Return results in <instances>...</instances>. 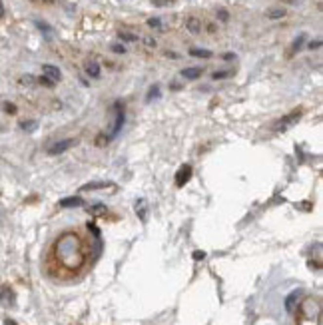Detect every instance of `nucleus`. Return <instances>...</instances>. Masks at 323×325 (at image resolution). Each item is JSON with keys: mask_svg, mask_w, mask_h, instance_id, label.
I'll return each mask as SVG.
<instances>
[{"mask_svg": "<svg viewBox=\"0 0 323 325\" xmlns=\"http://www.w3.org/2000/svg\"><path fill=\"white\" fill-rule=\"evenodd\" d=\"M52 249L56 264L68 273L80 271L88 262V248L76 231H64L54 242Z\"/></svg>", "mask_w": 323, "mask_h": 325, "instance_id": "1", "label": "nucleus"}, {"mask_svg": "<svg viewBox=\"0 0 323 325\" xmlns=\"http://www.w3.org/2000/svg\"><path fill=\"white\" fill-rule=\"evenodd\" d=\"M321 306L317 297H305L297 307V325H319Z\"/></svg>", "mask_w": 323, "mask_h": 325, "instance_id": "2", "label": "nucleus"}, {"mask_svg": "<svg viewBox=\"0 0 323 325\" xmlns=\"http://www.w3.org/2000/svg\"><path fill=\"white\" fill-rule=\"evenodd\" d=\"M74 146H76V140H74V138L60 140V142H56L54 146L48 148V154H50V156H58V154H64V152H68V150L74 148Z\"/></svg>", "mask_w": 323, "mask_h": 325, "instance_id": "3", "label": "nucleus"}, {"mask_svg": "<svg viewBox=\"0 0 323 325\" xmlns=\"http://www.w3.org/2000/svg\"><path fill=\"white\" fill-rule=\"evenodd\" d=\"M299 114H301V112H297V110H295V112H291V114H287V116H284V118H279V120H277V124L273 126V130H275V132H285V130H287V128H289V126H291V124L299 118Z\"/></svg>", "mask_w": 323, "mask_h": 325, "instance_id": "4", "label": "nucleus"}, {"mask_svg": "<svg viewBox=\"0 0 323 325\" xmlns=\"http://www.w3.org/2000/svg\"><path fill=\"white\" fill-rule=\"evenodd\" d=\"M190 178H191V166H188V164L180 166L178 174H176V186H178V188L186 186V184L190 182Z\"/></svg>", "mask_w": 323, "mask_h": 325, "instance_id": "5", "label": "nucleus"}, {"mask_svg": "<svg viewBox=\"0 0 323 325\" xmlns=\"http://www.w3.org/2000/svg\"><path fill=\"white\" fill-rule=\"evenodd\" d=\"M116 122H114V128H112V134H110V138H114L120 130H122V126H124V108H122V104H116Z\"/></svg>", "mask_w": 323, "mask_h": 325, "instance_id": "6", "label": "nucleus"}, {"mask_svg": "<svg viewBox=\"0 0 323 325\" xmlns=\"http://www.w3.org/2000/svg\"><path fill=\"white\" fill-rule=\"evenodd\" d=\"M42 72H44V76H48V78H50V80H54V82H58V80L62 78L60 68L52 66V64H44V66H42Z\"/></svg>", "mask_w": 323, "mask_h": 325, "instance_id": "7", "label": "nucleus"}, {"mask_svg": "<svg viewBox=\"0 0 323 325\" xmlns=\"http://www.w3.org/2000/svg\"><path fill=\"white\" fill-rule=\"evenodd\" d=\"M84 204V200L82 198H78V196H72V198H64V200H60V208H80Z\"/></svg>", "mask_w": 323, "mask_h": 325, "instance_id": "8", "label": "nucleus"}, {"mask_svg": "<svg viewBox=\"0 0 323 325\" xmlns=\"http://www.w3.org/2000/svg\"><path fill=\"white\" fill-rule=\"evenodd\" d=\"M182 76H184L186 80H198V78L202 76V68H198V66L184 68V70H182Z\"/></svg>", "mask_w": 323, "mask_h": 325, "instance_id": "9", "label": "nucleus"}, {"mask_svg": "<svg viewBox=\"0 0 323 325\" xmlns=\"http://www.w3.org/2000/svg\"><path fill=\"white\" fill-rule=\"evenodd\" d=\"M86 74H88L90 78H100V66H98V62H88L86 64Z\"/></svg>", "mask_w": 323, "mask_h": 325, "instance_id": "10", "label": "nucleus"}, {"mask_svg": "<svg viewBox=\"0 0 323 325\" xmlns=\"http://www.w3.org/2000/svg\"><path fill=\"white\" fill-rule=\"evenodd\" d=\"M186 26H188L190 32L198 34V32H200V20H198V18H188V20H186Z\"/></svg>", "mask_w": 323, "mask_h": 325, "instance_id": "11", "label": "nucleus"}, {"mask_svg": "<svg viewBox=\"0 0 323 325\" xmlns=\"http://www.w3.org/2000/svg\"><path fill=\"white\" fill-rule=\"evenodd\" d=\"M0 295H2V303H6V306H12V303H14V295H12V291L8 287L0 289Z\"/></svg>", "mask_w": 323, "mask_h": 325, "instance_id": "12", "label": "nucleus"}, {"mask_svg": "<svg viewBox=\"0 0 323 325\" xmlns=\"http://www.w3.org/2000/svg\"><path fill=\"white\" fill-rule=\"evenodd\" d=\"M190 54H191V56H196V58H211V52L206 50V48H191Z\"/></svg>", "mask_w": 323, "mask_h": 325, "instance_id": "13", "label": "nucleus"}, {"mask_svg": "<svg viewBox=\"0 0 323 325\" xmlns=\"http://www.w3.org/2000/svg\"><path fill=\"white\" fill-rule=\"evenodd\" d=\"M20 128H22L24 132H34V130L38 128V124L34 120H28V122H20Z\"/></svg>", "mask_w": 323, "mask_h": 325, "instance_id": "14", "label": "nucleus"}, {"mask_svg": "<svg viewBox=\"0 0 323 325\" xmlns=\"http://www.w3.org/2000/svg\"><path fill=\"white\" fill-rule=\"evenodd\" d=\"M304 40H305V34H299L295 38V42H293V46H291V52H297L301 46H304Z\"/></svg>", "mask_w": 323, "mask_h": 325, "instance_id": "15", "label": "nucleus"}, {"mask_svg": "<svg viewBox=\"0 0 323 325\" xmlns=\"http://www.w3.org/2000/svg\"><path fill=\"white\" fill-rule=\"evenodd\" d=\"M106 186H110V184H104V182H92V184L82 186V190H100V188H106Z\"/></svg>", "mask_w": 323, "mask_h": 325, "instance_id": "16", "label": "nucleus"}, {"mask_svg": "<svg viewBox=\"0 0 323 325\" xmlns=\"http://www.w3.org/2000/svg\"><path fill=\"white\" fill-rule=\"evenodd\" d=\"M88 211H90L92 215H102V213H106V206L98 204V206H92V208H88Z\"/></svg>", "mask_w": 323, "mask_h": 325, "instance_id": "17", "label": "nucleus"}, {"mask_svg": "<svg viewBox=\"0 0 323 325\" xmlns=\"http://www.w3.org/2000/svg\"><path fill=\"white\" fill-rule=\"evenodd\" d=\"M158 96H160V88H158V86H152V88H150V92H148V96H146V100L152 102V100L158 98Z\"/></svg>", "mask_w": 323, "mask_h": 325, "instance_id": "18", "label": "nucleus"}, {"mask_svg": "<svg viewBox=\"0 0 323 325\" xmlns=\"http://www.w3.org/2000/svg\"><path fill=\"white\" fill-rule=\"evenodd\" d=\"M282 16H285V10H284V8H273V10L267 12V18H282Z\"/></svg>", "mask_w": 323, "mask_h": 325, "instance_id": "19", "label": "nucleus"}, {"mask_svg": "<svg viewBox=\"0 0 323 325\" xmlns=\"http://www.w3.org/2000/svg\"><path fill=\"white\" fill-rule=\"evenodd\" d=\"M118 36H120L122 40H126V42H136V40H138V38H136L134 34H130V32H120Z\"/></svg>", "mask_w": 323, "mask_h": 325, "instance_id": "20", "label": "nucleus"}, {"mask_svg": "<svg viewBox=\"0 0 323 325\" xmlns=\"http://www.w3.org/2000/svg\"><path fill=\"white\" fill-rule=\"evenodd\" d=\"M152 4L154 6H170V4H174V0H152Z\"/></svg>", "mask_w": 323, "mask_h": 325, "instance_id": "21", "label": "nucleus"}, {"mask_svg": "<svg viewBox=\"0 0 323 325\" xmlns=\"http://www.w3.org/2000/svg\"><path fill=\"white\" fill-rule=\"evenodd\" d=\"M228 76H231V72H213V80H222V78H228Z\"/></svg>", "mask_w": 323, "mask_h": 325, "instance_id": "22", "label": "nucleus"}, {"mask_svg": "<svg viewBox=\"0 0 323 325\" xmlns=\"http://www.w3.org/2000/svg\"><path fill=\"white\" fill-rule=\"evenodd\" d=\"M160 24H162L160 18H150L148 20V26H152V28H160Z\"/></svg>", "mask_w": 323, "mask_h": 325, "instance_id": "23", "label": "nucleus"}, {"mask_svg": "<svg viewBox=\"0 0 323 325\" xmlns=\"http://www.w3.org/2000/svg\"><path fill=\"white\" fill-rule=\"evenodd\" d=\"M40 84H44V86H50V88H52V86H54V80H50L48 76H42L40 80H38Z\"/></svg>", "mask_w": 323, "mask_h": 325, "instance_id": "24", "label": "nucleus"}, {"mask_svg": "<svg viewBox=\"0 0 323 325\" xmlns=\"http://www.w3.org/2000/svg\"><path fill=\"white\" fill-rule=\"evenodd\" d=\"M112 50H114L116 54H124V52H126V48H124V46H120V44H114V46H112Z\"/></svg>", "mask_w": 323, "mask_h": 325, "instance_id": "25", "label": "nucleus"}, {"mask_svg": "<svg viewBox=\"0 0 323 325\" xmlns=\"http://www.w3.org/2000/svg\"><path fill=\"white\" fill-rule=\"evenodd\" d=\"M4 110H6L8 114H14V112H16V108H14V104H4Z\"/></svg>", "mask_w": 323, "mask_h": 325, "instance_id": "26", "label": "nucleus"}, {"mask_svg": "<svg viewBox=\"0 0 323 325\" xmlns=\"http://www.w3.org/2000/svg\"><path fill=\"white\" fill-rule=\"evenodd\" d=\"M20 82H22V84H32L34 78L32 76H22V78H20Z\"/></svg>", "mask_w": 323, "mask_h": 325, "instance_id": "27", "label": "nucleus"}, {"mask_svg": "<svg viewBox=\"0 0 323 325\" xmlns=\"http://www.w3.org/2000/svg\"><path fill=\"white\" fill-rule=\"evenodd\" d=\"M193 257H196V259H204L206 253H204V251H196V253H193Z\"/></svg>", "mask_w": 323, "mask_h": 325, "instance_id": "28", "label": "nucleus"}, {"mask_svg": "<svg viewBox=\"0 0 323 325\" xmlns=\"http://www.w3.org/2000/svg\"><path fill=\"white\" fill-rule=\"evenodd\" d=\"M319 46H321V42H319V40H315V42H311V44H309L311 50H313V48H319Z\"/></svg>", "mask_w": 323, "mask_h": 325, "instance_id": "29", "label": "nucleus"}, {"mask_svg": "<svg viewBox=\"0 0 323 325\" xmlns=\"http://www.w3.org/2000/svg\"><path fill=\"white\" fill-rule=\"evenodd\" d=\"M4 16V4H2V0H0V18Z\"/></svg>", "mask_w": 323, "mask_h": 325, "instance_id": "30", "label": "nucleus"}, {"mask_svg": "<svg viewBox=\"0 0 323 325\" xmlns=\"http://www.w3.org/2000/svg\"><path fill=\"white\" fill-rule=\"evenodd\" d=\"M4 325H18L16 321H12V319H4Z\"/></svg>", "mask_w": 323, "mask_h": 325, "instance_id": "31", "label": "nucleus"}, {"mask_svg": "<svg viewBox=\"0 0 323 325\" xmlns=\"http://www.w3.org/2000/svg\"><path fill=\"white\" fill-rule=\"evenodd\" d=\"M233 58H235V54H226L224 56V60H233Z\"/></svg>", "mask_w": 323, "mask_h": 325, "instance_id": "32", "label": "nucleus"}]
</instances>
